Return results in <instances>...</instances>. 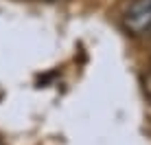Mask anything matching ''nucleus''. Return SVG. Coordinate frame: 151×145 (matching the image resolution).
Returning <instances> with one entry per match:
<instances>
[{
	"label": "nucleus",
	"mask_w": 151,
	"mask_h": 145,
	"mask_svg": "<svg viewBox=\"0 0 151 145\" xmlns=\"http://www.w3.org/2000/svg\"><path fill=\"white\" fill-rule=\"evenodd\" d=\"M123 27L132 35L151 31V0H134L123 15Z\"/></svg>",
	"instance_id": "nucleus-1"
}]
</instances>
